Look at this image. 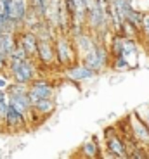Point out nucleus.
<instances>
[{
    "mask_svg": "<svg viewBox=\"0 0 149 159\" xmlns=\"http://www.w3.org/2000/svg\"><path fill=\"white\" fill-rule=\"evenodd\" d=\"M7 75L11 76L12 81L30 85L36 76H40V64L33 57H26V59L9 57Z\"/></svg>",
    "mask_w": 149,
    "mask_h": 159,
    "instance_id": "obj_1",
    "label": "nucleus"
},
{
    "mask_svg": "<svg viewBox=\"0 0 149 159\" xmlns=\"http://www.w3.org/2000/svg\"><path fill=\"white\" fill-rule=\"evenodd\" d=\"M104 157H113V159H125L128 157V147L127 140L123 137L118 126H108L104 130Z\"/></svg>",
    "mask_w": 149,
    "mask_h": 159,
    "instance_id": "obj_2",
    "label": "nucleus"
},
{
    "mask_svg": "<svg viewBox=\"0 0 149 159\" xmlns=\"http://www.w3.org/2000/svg\"><path fill=\"white\" fill-rule=\"evenodd\" d=\"M54 45H56V56H57V64L59 68H66L69 64L80 61L78 56V50L73 43V36L71 35H64V33H59L54 40Z\"/></svg>",
    "mask_w": 149,
    "mask_h": 159,
    "instance_id": "obj_3",
    "label": "nucleus"
},
{
    "mask_svg": "<svg viewBox=\"0 0 149 159\" xmlns=\"http://www.w3.org/2000/svg\"><path fill=\"white\" fill-rule=\"evenodd\" d=\"M80 61H81V62H85L89 68H92L94 71L99 75V73L109 69V66H111V54H109L108 45L102 43V42H99V43H97L95 47L89 52V54L81 56Z\"/></svg>",
    "mask_w": 149,
    "mask_h": 159,
    "instance_id": "obj_4",
    "label": "nucleus"
},
{
    "mask_svg": "<svg viewBox=\"0 0 149 159\" xmlns=\"http://www.w3.org/2000/svg\"><path fill=\"white\" fill-rule=\"evenodd\" d=\"M28 97L31 104L40 99H56V85L44 76H36L28 85Z\"/></svg>",
    "mask_w": 149,
    "mask_h": 159,
    "instance_id": "obj_5",
    "label": "nucleus"
},
{
    "mask_svg": "<svg viewBox=\"0 0 149 159\" xmlns=\"http://www.w3.org/2000/svg\"><path fill=\"white\" fill-rule=\"evenodd\" d=\"M63 76L68 81H73V83H85V81H90V80L95 78L97 73L92 68H89L85 62L77 61V62L63 68Z\"/></svg>",
    "mask_w": 149,
    "mask_h": 159,
    "instance_id": "obj_6",
    "label": "nucleus"
},
{
    "mask_svg": "<svg viewBox=\"0 0 149 159\" xmlns=\"http://www.w3.org/2000/svg\"><path fill=\"white\" fill-rule=\"evenodd\" d=\"M127 119H128V128H130L132 139L137 143L144 145V147H149V126L146 125V121L135 111H133Z\"/></svg>",
    "mask_w": 149,
    "mask_h": 159,
    "instance_id": "obj_7",
    "label": "nucleus"
},
{
    "mask_svg": "<svg viewBox=\"0 0 149 159\" xmlns=\"http://www.w3.org/2000/svg\"><path fill=\"white\" fill-rule=\"evenodd\" d=\"M36 61L42 68H52L59 66L56 56V45L54 40H38V50H36Z\"/></svg>",
    "mask_w": 149,
    "mask_h": 159,
    "instance_id": "obj_8",
    "label": "nucleus"
},
{
    "mask_svg": "<svg viewBox=\"0 0 149 159\" xmlns=\"http://www.w3.org/2000/svg\"><path fill=\"white\" fill-rule=\"evenodd\" d=\"M28 125H30L28 118L24 114H21L19 111H16V109L9 104L7 114H5V119H4V123H2V126L5 128V131H7V133H19V131L26 130Z\"/></svg>",
    "mask_w": 149,
    "mask_h": 159,
    "instance_id": "obj_9",
    "label": "nucleus"
},
{
    "mask_svg": "<svg viewBox=\"0 0 149 159\" xmlns=\"http://www.w3.org/2000/svg\"><path fill=\"white\" fill-rule=\"evenodd\" d=\"M99 42H101V40L97 38V35L92 33L90 30H83L81 33H78V35L73 36V43H75V47H77L80 59H81V56L89 54Z\"/></svg>",
    "mask_w": 149,
    "mask_h": 159,
    "instance_id": "obj_10",
    "label": "nucleus"
},
{
    "mask_svg": "<svg viewBox=\"0 0 149 159\" xmlns=\"http://www.w3.org/2000/svg\"><path fill=\"white\" fill-rule=\"evenodd\" d=\"M17 33V45L26 52L28 57H36V50H38V36L31 31V30H19Z\"/></svg>",
    "mask_w": 149,
    "mask_h": 159,
    "instance_id": "obj_11",
    "label": "nucleus"
},
{
    "mask_svg": "<svg viewBox=\"0 0 149 159\" xmlns=\"http://www.w3.org/2000/svg\"><path fill=\"white\" fill-rule=\"evenodd\" d=\"M31 111L35 112L42 121L49 119L56 112V99H40L31 104Z\"/></svg>",
    "mask_w": 149,
    "mask_h": 159,
    "instance_id": "obj_12",
    "label": "nucleus"
},
{
    "mask_svg": "<svg viewBox=\"0 0 149 159\" xmlns=\"http://www.w3.org/2000/svg\"><path fill=\"white\" fill-rule=\"evenodd\" d=\"M9 104H11L16 111H19L21 114L30 118V112H31V100H30L28 93H9Z\"/></svg>",
    "mask_w": 149,
    "mask_h": 159,
    "instance_id": "obj_13",
    "label": "nucleus"
},
{
    "mask_svg": "<svg viewBox=\"0 0 149 159\" xmlns=\"http://www.w3.org/2000/svg\"><path fill=\"white\" fill-rule=\"evenodd\" d=\"M102 147L101 143H99V140H97V137H90V139H87L83 143L80 145V154L83 156V157L87 159H95V157H102Z\"/></svg>",
    "mask_w": 149,
    "mask_h": 159,
    "instance_id": "obj_14",
    "label": "nucleus"
},
{
    "mask_svg": "<svg viewBox=\"0 0 149 159\" xmlns=\"http://www.w3.org/2000/svg\"><path fill=\"white\" fill-rule=\"evenodd\" d=\"M17 47V33L16 31H5L0 33V50L7 57L12 56V52Z\"/></svg>",
    "mask_w": 149,
    "mask_h": 159,
    "instance_id": "obj_15",
    "label": "nucleus"
},
{
    "mask_svg": "<svg viewBox=\"0 0 149 159\" xmlns=\"http://www.w3.org/2000/svg\"><path fill=\"white\" fill-rule=\"evenodd\" d=\"M109 68L113 69V71L116 73H127V71H132V66H130V62L125 59V57H113L111 59V66Z\"/></svg>",
    "mask_w": 149,
    "mask_h": 159,
    "instance_id": "obj_16",
    "label": "nucleus"
},
{
    "mask_svg": "<svg viewBox=\"0 0 149 159\" xmlns=\"http://www.w3.org/2000/svg\"><path fill=\"white\" fill-rule=\"evenodd\" d=\"M28 4H30V9H31V11H35L38 16L44 17L45 11H47L49 0H28Z\"/></svg>",
    "mask_w": 149,
    "mask_h": 159,
    "instance_id": "obj_17",
    "label": "nucleus"
},
{
    "mask_svg": "<svg viewBox=\"0 0 149 159\" xmlns=\"http://www.w3.org/2000/svg\"><path fill=\"white\" fill-rule=\"evenodd\" d=\"M141 33H142V38L149 35V11H144L142 14V23H141Z\"/></svg>",
    "mask_w": 149,
    "mask_h": 159,
    "instance_id": "obj_18",
    "label": "nucleus"
},
{
    "mask_svg": "<svg viewBox=\"0 0 149 159\" xmlns=\"http://www.w3.org/2000/svg\"><path fill=\"white\" fill-rule=\"evenodd\" d=\"M135 112H137V114L141 116L142 119H144V121H146V125L149 126V104H147V106H144V107L135 109Z\"/></svg>",
    "mask_w": 149,
    "mask_h": 159,
    "instance_id": "obj_19",
    "label": "nucleus"
},
{
    "mask_svg": "<svg viewBox=\"0 0 149 159\" xmlns=\"http://www.w3.org/2000/svg\"><path fill=\"white\" fill-rule=\"evenodd\" d=\"M12 80L7 73H0V90H7L9 83H11Z\"/></svg>",
    "mask_w": 149,
    "mask_h": 159,
    "instance_id": "obj_20",
    "label": "nucleus"
},
{
    "mask_svg": "<svg viewBox=\"0 0 149 159\" xmlns=\"http://www.w3.org/2000/svg\"><path fill=\"white\" fill-rule=\"evenodd\" d=\"M7 66H9V57L0 50V73H7Z\"/></svg>",
    "mask_w": 149,
    "mask_h": 159,
    "instance_id": "obj_21",
    "label": "nucleus"
},
{
    "mask_svg": "<svg viewBox=\"0 0 149 159\" xmlns=\"http://www.w3.org/2000/svg\"><path fill=\"white\" fill-rule=\"evenodd\" d=\"M144 40H146V48H147V52H149V35L144 36Z\"/></svg>",
    "mask_w": 149,
    "mask_h": 159,
    "instance_id": "obj_22",
    "label": "nucleus"
},
{
    "mask_svg": "<svg viewBox=\"0 0 149 159\" xmlns=\"http://www.w3.org/2000/svg\"><path fill=\"white\" fill-rule=\"evenodd\" d=\"M132 2H137V0H132Z\"/></svg>",
    "mask_w": 149,
    "mask_h": 159,
    "instance_id": "obj_23",
    "label": "nucleus"
},
{
    "mask_svg": "<svg viewBox=\"0 0 149 159\" xmlns=\"http://www.w3.org/2000/svg\"><path fill=\"white\" fill-rule=\"evenodd\" d=\"M101 2H106V0H101Z\"/></svg>",
    "mask_w": 149,
    "mask_h": 159,
    "instance_id": "obj_24",
    "label": "nucleus"
}]
</instances>
